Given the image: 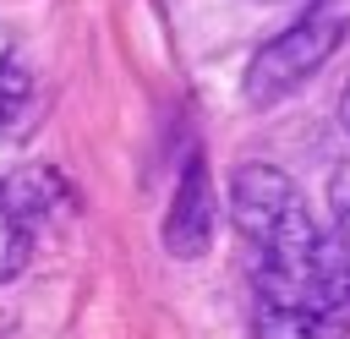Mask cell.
Listing matches in <instances>:
<instances>
[{
    "instance_id": "cell-6",
    "label": "cell",
    "mask_w": 350,
    "mask_h": 339,
    "mask_svg": "<svg viewBox=\"0 0 350 339\" xmlns=\"http://www.w3.org/2000/svg\"><path fill=\"white\" fill-rule=\"evenodd\" d=\"M334 219H339V235L350 241V180L339 186V197H334Z\"/></svg>"
},
{
    "instance_id": "cell-8",
    "label": "cell",
    "mask_w": 350,
    "mask_h": 339,
    "mask_svg": "<svg viewBox=\"0 0 350 339\" xmlns=\"http://www.w3.org/2000/svg\"><path fill=\"white\" fill-rule=\"evenodd\" d=\"M262 5H284V0H262Z\"/></svg>"
},
{
    "instance_id": "cell-3",
    "label": "cell",
    "mask_w": 350,
    "mask_h": 339,
    "mask_svg": "<svg viewBox=\"0 0 350 339\" xmlns=\"http://www.w3.org/2000/svg\"><path fill=\"white\" fill-rule=\"evenodd\" d=\"M66 202V186L49 170H22L0 180V284L22 273L38 224Z\"/></svg>"
},
{
    "instance_id": "cell-2",
    "label": "cell",
    "mask_w": 350,
    "mask_h": 339,
    "mask_svg": "<svg viewBox=\"0 0 350 339\" xmlns=\"http://www.w3.org/2000/svg\"><path fill=\"white\" fill-rule=\"evenodd\" d=\"M345 33H350V16L345 11H312V16H301L295 27H284V33H273L257 55H252V66H246V104H279V98H290L295 87H306L323 66H328V55L345 44Z\"/></svg>"
},
{
    "instance_id": "cell-4",
    "label": "cell",
    "mask_w": 350,
    "mask_h": 339,
    "mask_svg": "<svg viewBox=\"0 0 350 339\" xmlns=\"http://www.w3.org/2000/svg\"><path fill=\"white\" fill-rule=\"evenodd\" d=\"M213 241V186H208V159L186 153L180 180H175V202L164 213V252L170 257H202Z\"/></svg>"
},
{
    "instance_id": "cell-7",
    "label": "cell",
    "mask_w": 350,
    "mask_h": 339,
    "mask_svg": "<svg viewBox=\"0 0 350 339\" xmlns=\"http://www.w3.org/2000/svg\"><path fill=\"white\" fill-rule=\"evenodd\" d=\"M339 126H345V137H350V82H345V93H339Z\"/></svg>"
},
{
    "instance_id": "cell-1",
    "label": "cell",
    "mask_w": 350,
    "mask_h": 339,
    "mask_svg": "<svg viewBox=\"0 0 350 339\" xmlns=\"http://www.w3.org/2000/svg\"><path fill=\"white\" fill-rule=\"evenodd\" d=\"M230 219L252 268V339H345L350 241L323 235L301 186L273 164H241Z\"/></svg>"
},
{
    "instance_id": "cell-5",
    "label": "cell",
    "mask_w": 350,
    "mask_h": 339,
    "mask_svg": "<svg viewBox=\"0 0 350 339\" xmlns=\"http://www.w3.org/2000/svg\"><path fill=\"white\" fill-rule=\"evenodd\" d=\"M38 120H44L38 71H33L27 49L16 44V33L0 27V142H22Z\"/></svg>"
}]
</instances>
